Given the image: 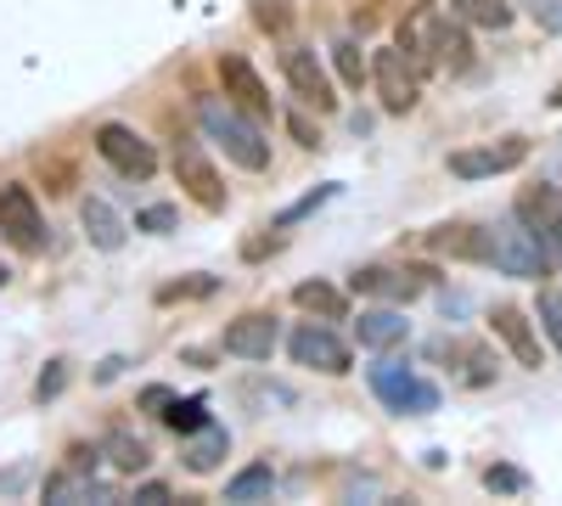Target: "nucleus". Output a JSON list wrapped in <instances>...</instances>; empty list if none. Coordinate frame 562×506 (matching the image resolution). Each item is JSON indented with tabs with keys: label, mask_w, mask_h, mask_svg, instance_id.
Instances as JSON below:
<instances>
[{
	"label": "nucleus",
	"mask_w": 562,
	"mask_h": 506,
	"mask_svg": "<svg viewBox=\"0 0 562 506\" xmlns=\"http://www.w3.org/2000/svg\"><path fill=\"white\" fill-rule=\"evenodd\" d=\"M400 52L405 63L428 79V74H467L473 68V40H467L461 18H445L434 0H416L405 29H400Z\"/></svg>",
	"instance_id": "f257e3e1"
},
{
	"label": "nucleus",
	"mask_w": 562,
	"mask_h": 506,
	"mask_svg": "<svg viewBox=\"0 0 562 506\" xmlns=\"http://www.w3.org/2000/svg\"><path fill=\"white\" fill-rule=\"evenodd\" d=\"M203 130H209V142H220V147H225V158L237 164V169H248V175L270 169V142L259 135V124H254V119H243V108H237V102L209 97V102H203Z\"/></svg>",
	"instance_id": "f03ea898"
},
{
	"label": "nucleus",
	"mask_w": 562,
	"mask_h": 506,
	"mask_svg": "<svg viewBox=\"0 0 562 506\" xmlns=\"http://www.w3.org/2000/svg\"><path fill=\"white\" fill-rule=\"evenodd\" d=\"M490 265H495L501 276L540 282V276L551 270V254H546V243L529 232V225L512 214V220H495V225H490Z\"/></svg>",
	"instance_id": "7ed1b4c3"
},
{
	"label": "nucleus",
	"mask_w": 562,
	"mask_h": 506,
	"mask_svg": "<svg viewBox=\"0 0 562 506\" xmlns=\"http://www.w3.org/2000/svg\"><path fill=\"white\" fill-rule=\"evenodd\" d=\"M371 394H378L394 417H434L439 411V389L428 378H416L405 360H378L371 366Z\"/></svg>",
	"instance_id": "20e7f679"
},
{
	"label": "nucleus",
	"mask_w": 562,
	"mask_h": 506,
	"mask_svg": "<svg viewBox=\"0 0 562 506\" xmlns=\"http://www.w3.org/2000/svg\"><path fill=\"white\" fill-rule=\"evenodd\" d=\"M97 153H102L124 180H153V169H158L153 142H140L130 124H102V130H97Z\"/></svg>",
	"instance_id": "39448f33"
},
{
	"label": "nucleus",
	"mask_w": 562,
	"mask_h": 506,
	"mask_svg": "<svg viewBox=\"0 0 562 506\" xmlns=\"http://www.w3.org/2000/svg\"><path fill=\"white\" fill-rule=\"evenodd\" d=\"M428 282H434V270H422V265H411V270H389V265H360V270H349V288H355V293L389 299V304H411Z\"/></svg>",
	"instance_id": "423d86ee"
},
{
	"label": "nucleus",
	"mask_w": 562,
	"mask_h": 506,
	"mask_svg": "<svg viewBox=\"0 0 562 506\" xmlns=\"http://www.w3.org/2000/svg\"><path fill=\"white\" fill-rule=\"evenodd\" d=\"M281 74H288L293 97H299L304 108H315V113H333V108H338V97H333V79H326V68L315 63L310 45H288V52H281Z\"/></svg>",
	"instance_id": "0eeeda50"
},
{
	"label": "nucleus",
	"mask_w": 562,
	"mask_h": 506,
	"mask_svg": "<svg viewBox=\"0 0 562 506\" xmlns=\"http://www.w3.org/2000/svg\"><path fill=\"white\" fill-rule=\"evenodd\" d=\"M0 237L7 243H18L23 254H34L40 243H45V220H40V203H34V192L29 187H0Z\"/></svg>",
	"instance_id": "6e6552de"
},
{
	"label": "nucleus",
	"mask_w": 562,
	"mask_h": 506,
	"mask_svg": "<svg viewBox=\"0 0 562 506\" xmlns=\"http://www.w3.org/2000/svg\"><path fill=\"white\" fill-rule=\"evenodd\" d=\"M371 79H378V97H383L389 113H411V108H416L422 74L405 63L400 45H394V52H378V57H371Z\"/></svg>",
	"instance_id": "1a4fd4ad"
},
{
	"label": "nucleus",
	"mask_w": 562,
	"mask_h": 506,
	"mask_svg": "<svg viewBox=\"0 0 562 506\" xmlns=\"http://www.w3.org/2000/svg\"><path fill=\"white\" fill-rule=\"evenodd\" d=\"M288 349H293L299 366H315V372H326V378H344L349 372V344L338 333L315 327V321H304V327L288 338Z\"/></svg>",
	"instance_id": "9d476101"
},
{
	"label": "nucleus",
	"mask_w": 562,
	"mask_h": 506,
	"mask_svg": "<svg viewBox=\"0 0 562 506\" xmlns=\"http://www.w3.org/2000/svg\"><path fill=\"white\" fill-rule=\"evenodd\" d=\"M529 158V142L524 135H506L495 147H467V153H450V175L456 180H484V175H506Z\"/></svg>",
	"instance_id": "9b49d317"
},
{
	"label": "nucleus",
	"mask_w": 562,
	"mask_h": 506,
	"mask_svg": "<svg viewBox=\"0 0 562 506\" xmlns=\"http://www.w3.org/2000/svg\"><path fill=\"white\" fill-rule=\"evenodd\" d=\"M175 180L186 187V198H192L198 209H209V214H220L225 209V187H220V175H214V164L203 158V147H175Z\"/></svg>",
	"instance_id": "f8f14e48"
},
{
	"label": "nucleus",
	"mask_w": 562,
	"mask_h": 506,
	"mask_svg": "<svg viewBox=\"0 0 562 506\" xmlns=\"http://www.w3.org/2000/svg\"><path fill=\"white\" fill-rule=\"evenodd\" d=\"M518 220L546 243V254H562V192L557 187H529L518 198Z\"/></svg>",
	"instance_id": "ddd939ff"
},
{
	"label": "nucleus",
	"mask_w": 562,
	"mask_h": 506,
	"mask_svg": "<svg viewBox=\"0 0 562 506\" xmlns=\"http://www.w3.org/2000/svg\"><path fill=\"white\" fill-rule=\"evenodd\" d=\"M495 338L512 349V360L524 366V372H540L546 366V355H540V333H535V321L524 315V310H512V304H495Z\"/></svg>",
	"instance_id": "4468645a"
},
{
	"label": "nucleus",
	"mask_w": 562,
	"mask_h": 506,
	"mask_svg": "<svg viewBox=\"0 0 562 506\" xmlns=\"http://www.w3.org/2000/svg\"><path fill=\"white\" fill-rule=\"evenodd\" d=\"M276 315L254 310V315H237L225 327V355H237V360H270L276 355Z\"/></svg>",
	"instance_id": "2eb2a0df"
},
{
	"label": "nucleus",
	"mask_w": 562,
	"mask_h": 506,
	"mask_svg": "<svg viewBox=\"0 0 562 506\" xmlns=\"http://www.w3.org/2000/svg\"><path fill=\"white\" fill-rule=\"evenodd\" d=\"M220 85H225V102H237L254 119H270V90L248 68V57H220Z\"/></svg>",
	"instance_id": "dca6fc26"
},
{
	"label": "nucleus",
	"mask_w": 562,
	"mask_h": 506,
	"mask_svg": "<svg viewBox=\"0 0 562 506\" xmlns=\"http://www.w3.org/2000/svg\"><path fill=\"white\" fill-rule=\"evenodd\" d=\"M428 248L461 265H490V225H434Z\"/></svg>",
	"instance_id": "f3484780"
},
{
	"label": "nucleus",
	"mask_w": 562,
	"mask_h": 506,
	"mask_svg": "<svg viewBox=\"0 0 562 506\" xmlns=\"http://www.w3.org/2000/svg\"><path fill=\"white\" fill-rule=\"evenodd\" d=\"M79 225H85V237L97 243L102 254H119V248H124V232H130V225L119 220V209H113V203H102V198H85Z\"/></svg>",
	"instance_id": "a211bd4d"
},
{
	"label": "nucleus",
	"mask_w": 562,
	"mask_h": 506,
	"mask_svg": "<svg viewBox=\"0 0 562 506\" xmlns=\"http://www.w3.org/2000/svg\"><path fill=\"white\" fill-rule=\"evenodd\" d=\"M355 333H360L366 349H394V344H405L411 321H405L400 310H366V315L355 321Z\"/></svg>",
	"instance_id": "6ab92c4d"
},
{
	"label": "nucleus",
	"mask_w": 562,
	"mask_h": 506,
	"mask_svg": "<svg viewBox=\"0 0 562 506\" xmlns=\"http://www.w3.org/2000/svg\"><path fill=\"white\" fill-rule=\"evenodd\" d=\"M225 450H231V434L209 423V428H198V439H192V445H186V468H192V473H214Z\"/></svg>",
	"instance_id": "aec40b11"
},
{
	"label": "nucleus",
	"mask_w": 562,
	"mask_h": 506,
	"mask_svg": "<svg viewBox=\"0 0 562 506\" xmlns=\"http://www.w3.org/2000/svg\"><path fill=\"white\" fill-rule=\"evenodd\" d=\"M293 304L310 310V315H321V321H344V293L333 282H299L293 288Z\"/></svg>",
	"instance_id": "412c9836"
},
{
	"label": "nucleus",
	"mask_w": 562,
	"mask_h": 506,
	"mask_svg": "<svg viewBox=\"0 0 562 506\" xmlns=\"http://www.w3.org/2000/svg\"><path fill=\"white\" fill-rule=\"evenodd\" d=\"M450 12L473 29H506L512 23V7L506 0H450Z\"/></svg>",
	"instance_id": "4be33fe9"
},
{
	"label": "nucleus",
	"mask_w": 562,
	"mask_h": 506,
	"mask_svg": "<svg viewBox=\"0 0 562 506\" xmlns=\"http://www.w3.org/2000/svg\"><path fill=\"white\" fill-rule=\"evenodd\" d=\"M102 450H108V462H113L119 473H140V468L153 462V450L140 445L135 434H108V439H102Z\"/></svg>",
	"instance_id": "5701e85b"
},
{
	"label": "nucleus",
	"mask_w": 562,
	"mask_h": 506,
	"mask_svg": "<svg viewBox=\"0 0 562 506\" xmlns=\"http://www.w3.org/2000/svg\"><path fill=\"white\" fill-rule=\"evenodd\" d=\"M158 417H164L175 434H198V428H209V405H203V400H169Z\"/></svg>",
	"instance_id": "b1692460"
},
{
	"label": "nucleus",
	"mask_w": 562,
	"mask_h": 506,
	"mask_svg": "<svg viewBox=\"0 0 562 506\" xmlns=\"http://www.w3.org/2000/svg\"><path fill=\"white\" fill-rule=\"evenodd\" d=\"M270 490H276V473L270 468H248V473H237L225 484V501H270Z\"/></svg>",
	"instance_id": "393cba45"
},
{
	"label": "nucleus",
	"mask_w": 562,
	"mask_h": 506,
	"mask_svg": "<svg viewBox=\"0 0 562 506\" xmlns=\"http://www.w3.org/2000/svg\"><path fill=\"white\" fill-rule=\"evenodd\" d=\"M333 63H338V79H344L349 90H360V85L371 79V68H366V57H360L355 40H338V45H333Z\"/></svg>",
	"instance_id": "a878e982"
},
{
	"label": "nucleus",
	"mask_w": 562,
	"mask_h": 506,
	"mask_svg": "<svg viewBox=\"0 0 562 506\" xmlns=\"http://www.w3.org/2000/svg\"><path fill=\"white\" fill-rule=\"evenodd\" d=\"M254 23L265 34H288L293 29V7H288V0H254Z\"/></svg>",
	"instance_id": "bb28decb"
},
{
	"label": "nucleus",
	"mask_w": 562,
	"mask_h": 506,
	"mask_svg": "<svg viewBox=\"0 0 562 506\" xmlns=\"http://www.w3.org/2000/svg\"><path fill=\"white\" fill-rule=\"evenodd\" d=\"M540 333L551 338V349L562 355V293L557 288H546L540 293Z\"/></svg>",
	"instance_id": "cd10ccee"
},
{
	"label": "nucleus",
	"mask_w": 562,
	"mask_h": 506,
	"mask_svg": "<svg viewBox=\"0 0 562 506\" xmlns=\"http://www.w3.org/2000/svg\"><path fill=\"white\" fill-rule=\"evenodd\" d=\"M63 389H68V360H52V366L40 372V383H34V400L45 405V400H57Z\"/></svg>",
	"instance_id": "c85d7f7f"
},
{
	"label": "nucleus",
	"mask_w": 562,
	"mask_h": 506,
	"mask_svg": "<svg viewBox=\"0 0 562 506\" xmlns=\"http://www.w3.org/2000/svg\"><path fill=\"white\" fill-rule=\"evenodd\" d=\"M135 232H153V237L175 232V209H169V203H153V209H140V214H135Z\"/></svg>",
	"instance_id": "c756f323"
},
{
	"label": "nucleus",
	"mask_w": 562,
	"mask_h": 506,
	"mask_svg": "<svg viewBox=\"0 0 562 506\" xmlns=\"http://www.w3.org/2000/svg\"><path fill=\"white\" fill-rule=\"evenodd\" d=\"M214 293V282H169V288H158V304H175V299H209Z\"/></svg>",
	"instance_id": "7c9ffc66"
},
{
	"label": "nucleus",
	"mask_w": 562,
	"mask_h": 506,
	"mask_svg": "<svg viewBox=\"0 0 562 506\" xmlns=\"http://www.w3.org/2000/svg\"><path fill=\"white\" fill-rule=\"evenodd\" d=\"M484 484H490L495 495H518V490H524V473H518V468H490Z\"/></svg>",
	"instance_id": "2f4dec72"
},
{
	"label": "nucleus",
	"mask_w": 562,
	"mask_h": 506,
	"mask_svg": "<svg viewBox=\"0 0 562 506\" xmlns=\"http://www.w3.org/2000/svg\"><path fill=\"white\" fill-rule=\"evenodd\" d=\"M326 198H338V187H321V192H310L304 203H293V209H288V214H281L276 225H293V220H304V214H315V209H321Z\"/></svg>",
	"instance_id": "473e14b6"
},
{
	"label": "nucleus",
	"mask_w": 562,
	"mask_h": 506,
	"mask_svg": "<svg viewBox=\"0 0 562 506\" xmlns=\"http://www.w3.org/2000/svg\"><path fill=\"white\" fill-rule=\"evenodd\" d=\"M535 23L546 34H562V0H535Z\"/></svg>",
	"instance_id": "72a5a7b5"
},
{
	"label": "nucleus",
	"mask_w": 562,
	"mask_h": 506,
	"mask_svg": "<svg viewBox=\"0 0 562 506\" xmlns=\"http://www.w3.org/2000/svg\"><path fill=\"white\" fill-rule=\"evenodd\" d=\"M288 130H293V142H299V147H321V135H315L310 119H288Z\"/></svg>",
	"instance_id": "f704fd0d"
},
{
	"label": "nucleus",
	"mask_w": 562,
	"mask_h": 506,
	"mask_svg": "<svg viewBox=\"0 0 562 506\" xmlns=\"http://www.w3.org/2000/svg\"><path fill=\"white\" fill-rule=\"evenodd\" d=\"M135 501H147V506H164V501H169V490H164V484H140V490H135Z\"/></svg>",
	"instance_id": "c9c22d12"
},
{
	"label": "nucleus",
	"mask_w": 562,
	"mask_h": 506,
	"mask_svg": "<svg viewBox=\"0 0 562 506\" xmlns=\"http://www.w3.org/2000/svg\"><path fill=\"white\" fill-rule=\"evenodd\" d=\"M140 405H147V411H164V405H169V389H147V394H140Z\"/></svg>",
	"instance_id": "e433bc0d"
},
{
	"label": "nucleus",
	"mask_w": 562,
	"mask_h": 506,
	"mask_svg": "<svg viewBox=\"0 0 562 506\" xmlns=\"http://www.w3.org/2000/svg\"><path fill=\"white\" fill-rule=\"evenodd\" d=\"M7 282H12V270H7V265H0V288H7Z\"/></svg>",
	"instance_id": "4c0bfd02"
}]
</instances>
